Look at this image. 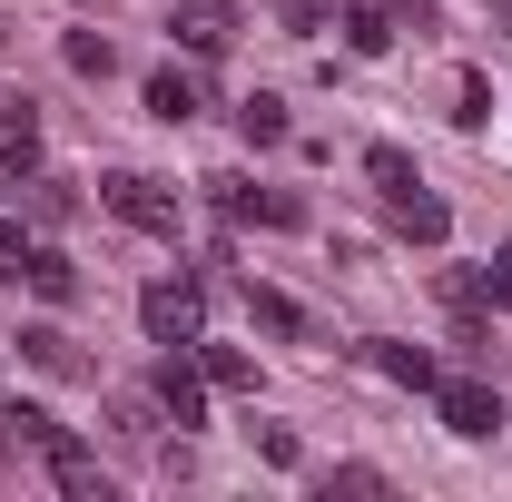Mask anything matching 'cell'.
I'll return each instance as SVG.
<instances>
[{
    "mask_svg": "<svg viewBox=\"0 0 512 502\" xmlns=\"http://www.w3.org/2000/svg\"><path fill=\"white\" fill-rule=\"evenodd\" d=\"M138 325H148V345H197V335H207V296H197V276H158V286L138 296Z\"/></svg>",
    "mask_w": 512,
    "mask_h": 502,
    "instance_id": "cell-1",
    "label": "cell"
},
{
    "mask_svg": "<svg viewBox=\"0 0 512 502\" xmlns=\"http://www.w3.org/2000/svg\"><path fill=\"white\" fill-rule=\"evenodd\" d=\"M168 40H178L188 60H227V50H237V0H178V10H168Z\"/></svg>",
    "mask_w": 512,
    "mask_h": 502,
    "instance_id": "cell-2",
    "label": "cell"
},
{
    "mask_svg": "<svg viewBox=\"0 0 512 502\" xmlns=\"http://www.w3.org/2000/svg\"><path fill=\"white\" fill-rule=\"evenodd\" d=\"M99 197L119 207V217H128V227H138V237H178V197L158 188V178H138V168H119V178H109V188H99Z\"/></svg>",
    "mask_w": 512,
    "mask_h": 502,
    "instance_id": "cell-3",
    "label": "cell"
},
{
    "mask_svg": "<svg viewBox=\"0 0 512 502\" xmlns=\"http://www.w3.org/2000/svg\"><path fill=\"white\" fill-rule=\"evenodd\" d=\"M148 394H158V414L188 434V424H207V365H188V345H168V365L148 375Z\"/></svg>",
    "mask_w": 512,
    "mask_h": 502,
    "instance_id": "cell-4",
    "label": "cell"
},
{
    "mask_svg": "<svg viewBox=\"0 0 512 502\" xmlns=\"http://www.w3.org/2000/svg\"><path fill=\"white\" fill-rule=\"evenodd\" d=\"M434 404H444V424H453L463 443H483L493 424H503V394H493L483 375H453V384H434Z\"/></svg>",
    "mask_w": 512,
    "mask_h": 502,
    "instance_id": "cell-5",
    "label": "cell"
},
{
    "mask_svg": "<svg viewBox=\"0 0 512 502\" xmlns=\"http://www.w3.org/2000/svg\"><path fill=\"white\" fill-rule=\"evenodd\" d=\"M217 207H227L237 227H306V197H286V188H247V178H217Z\"/></svg>",
    "mask_w": 512,
    "mask_h": 502,
    "instance_id": "cell-6",
    "label": "cell"
},
{
    "mask_svg": "<svg viewBox=\"0 0 512 502\" xmlns=\"http://www.w3.org/2000/svg\"><path fill=\"white\" fill-rule=\"evenodd\" d=\"M40 463H50V483H60L69 502H109V473H99V453H89L79 434H50V453H40Z\"/></svg>",
    "mask_w": 512,
    "mask_h": 502,
    "instance_id": "cell-7",
    "label": "cell"
},
{
    "mask_svg": "<svg viewBox=\"0 0 512 502\" xmlns=\"http://www.w3.org/2000/svg\"><path fill=\"white\" fill-rule=\"evenodd\" d=\"M365 365H375L384 384H404V394H434V355H424V345H394V335H375V345H365Z\"/></svg>",
    "mask_w": 512,
    "mask_h": 502,
    "instance_id": "cell-8",
    "label": "cell"
},
{
    "mask_svg": "<svg viewBox=\"0 0 512 502\" xmlns=\"http://www.w3.org/2000/svg\"><path fill=\"white\" fill-rule=\"evenodd\" d=\"M0 168H10V178L40 168V109H30V99H0Z\"/></svg>",
    "mask_w": 512,
    "mask_h": 502,
    "instance_id": "cell-9",
    "label": "cell"
},
{
    "mask_svg": "<svg viewBox=\"0 0 512 502\" xmlns=\"http://www.w3.org/2000/svg\"><path fill=\"white\" fill-rule=\"evenodd\" d=\"M384 207H394V227H404L414 247H444V237H453V207H444V197H424V188L384 197Z\"/></svg>",
    "mask_w": 512,
    "mask_h": 502,
    "instance_id": "cell-10",
    "label": "cell"
},
{
    "mask_svg": "<svg viewBox=\"0 0 512 502\" xmlns=\"http://www.w3.org/2000/svg\"><path fill=\"white\" fill-rule=\"evenodd\" d=\"M20 365H40V375H89V355H79V345H69L60 325H30V335H20Z\"/></svg>",
    "mask_w": 512,
    "mask_h": 502,
    "instance_id": "cell-11",
    "label": "cell"
},
{
    "mask_svg": "<svg viewBox=\"0 0 512 502\" xmlns=\"http://www.w3.org/2000/svg\"><path fill=\"white\" fill-rule=\"evenodd\" d=\"M60 434V414H40V404H0V453H50Z\"/></svg>",
    "mask_w": 512,
    "mask_h": 502,
    "instance_id": "cell-12",
    "label": "cell"
},
{
    "mask_svg": "<svg viewBox=\"0 0 512 502\" xmlns=\"http://www.w3.org/2000/svg\"><path fill=\"white\" fill-rule=\"evenodd\" d=\"M148 119H168V128L197 119V79L188 69H148Z\"/></svg>",
    "mask_w": 512,
    "mask_h": 502,
    "instance_id": "cell-13",
    "label": "cell"
},
{
    "mask_svg": "<svg viewBox=\"0 0 512 502\" xmlns=\"http://www.w3.org/2000/svg\"><path fill=\"white\" fill-rule=\"evenodd\" d=\"M20 286H30V296H50V306H69V296H79V266H69L60 247H30V266H20Z\"/></svg>",
    "mask_w": 512,
    "mask_h": 502,
    "instance_id": "cell-14",
    "label": "cell"
},
{
    "mask_svg": "<svg viewBox=\"0 0 512 502\" xmlns=\"http://www.w3.org/2000/svg\"><path fill=\"white\" fill-rule=\"evenodd\" d=\"M197 365H207V394H256V365L237 345H207V335H197Z\"/></svg>",
    "mask_w": 512,
    "mask_h": 502,
    "instance_id": "cell-15",
    "label": "cell"
},
{
    "mask_svg": "<svg viewBox=\"0 0 512 502\" xmlns=\"http://www.w3.org/2000/svg\"><path fill=\"white\" fill-rule=\"evenodd\" d=\"M237 138H247V148H276V138H286V99H276V89L237 99Z\"/></svg>",
    "mask_w": 512,
    "mask_h": 502,
    "instance_id": "cell-16",
    "label": "cell"
},
{
    "mask_svg": "<svg viewBox=\"0 0 512 502\" xmlns=\"http://www.w3.org/2000/svg\"><path fill=\"white\" fill-rule=\"evenodd\" d=\"M345 50L355 60H384L394 50V10H345Z\"/></svg>",
    "mask_w": 512,
    "mask_h": 502,
    "instance_id": "cell-17",
    "label": "cell"
},
{
    "mask_svg": "<svg viewBox=\"0 0 512 502\" xmlns=\"http://www.w3.org/2000/svg\"><path fill=\"white\" fill-rule=\"evenodd\" d=\"M247 315L266 325V335H306V306H296V296H276V286H247Z\"/></svg>",
    "mask_w": 512,
    "mask_h": 502,
    "instance_id": "cell-18",
    "label": "cell"
},
{
    "mask_svg": "<svg viewBox=\"0 0 512 502\" xmlns=\"http://www.w3.org/2000/svg\"><path fill=\"white\" fill-rule=\"evenodd\" d=\"M483 119H493V79L463 69V79H453V128H483Z\"/></svg>",
    "mask_w": 512,
    "mask_h": 502,
    "instance_id": "cell-19",
    "label": "cell"
},
{
    "mask_svg": "<svg viewBox=\"0 0 512 502\" xmlns=\"http://www.w3.org/2000/svg\"><path fill=\"white\" fill-rule=\"evenodd\" d=\"M365 178H375L384 197H404V188H424V178H414V158H404V148H365Z\"/></svg>",
    "mask_w": 512,
    "mask_h": 502,
    "instance_id": "cell-20",
    "label": "cell"
},
{
    "mask_svg": "<svg viewBox=\"0 0 512 502\" xmlns=\"http://www.w3.org/2000/svg\"><path fill=\"white\" fill-rule=\"evenodd\" d=\"M69 69H79V79H109V69H119V50H109L99 30H69Z\"/></svg>",
    "mask_w": 512,
    "mask_h": 502,
    "instance_id": "cell-21",
    "label": "cell"
},
{
    "mask_svg": "<svg viewBox=\"0 0 512 502\" xmlns=\"http://www.w3.org/2000/svg\"><path fill=\"white\" fill-rule=\"evenodd\" d=\"M30 207H40L50 227H69V217H79V188H69V178H30Z\"/></svg>",
    "mask_w": 512,
    "mask_h": 502,
    "instance_id": "cell-22",
    "label": "cell"
},
{
    "mask_svg": "<svg viewBox=\"0 0 512 502\" xmlns=\"http://www.w3.org/2000/svg\"><path fill=\"white\" fill-rule=\"evenodd\" d=\"M20 266H30V237H20V227H0V276H10V286H20Z\"/></svg>",
    "mask_w": 512,
    "mask_h": 502,
    "instance_id": "cell-23",
    "label": "cell"
},
{
    "mask_svg": "<svg viewBox=\"0 0 512 502\" xmlns=\"http://www.w3.org/2000/svg\"><path fill=\"white\" fill-rule=\"evenodd\" d=\"M493 306H512V247L493 256Z\"/></svg>",
    "mask_w": 512,
    "mask_h": 502,
    "instance_id": "cell-24",
    "label": "cell"
}]
</instances>
